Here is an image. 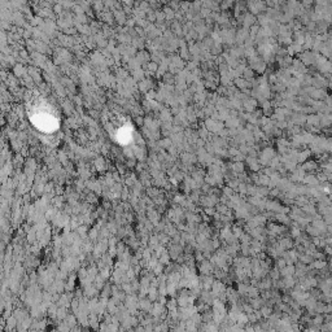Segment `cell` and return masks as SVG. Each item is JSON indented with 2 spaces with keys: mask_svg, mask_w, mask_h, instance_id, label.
Returning <instances> with one entry per match:
<instances>
[{
  "mask_svg": "<svg viewBox=\"0 0 332 332\" xmlns=\"http://www.w3.org/2000/svg\"><path fill=\"white\" fill-rule=\"evenodd\" d=\"M301 60H302V63H304L305 65H311V64L315 63L317 55H314L313 52H310V51H306L305 53H302Z\"/></svg>",
  "mask_w": 332,
  "mask_h": 332,
  "instance_id": "6da1fadb",
  "label": "cell"
},
{
  "mask_svg": "<svg viewBox=\"0 0 332 332\" xmlns=\"http://www.w3.org/2000/svg\"><path fill=\"white\" fill-rule=\"evenodd\" d=\"M326 266H327V262L324 259H317L311 264V267H314L315 270H326Z\"/></svg>",
  "mask_w": 332,
  "mask_h": 332,
  "instance_id": "7a4b0ae2",
  "label": "cell"
},
{
  "mask_svg": "<svg viewBox=\"0 0 332 332\" xmlns=\"http://www.w3.org/2000/svg\"><path fill=\"white\" fill-rule=\"evenodd\" d=\"M304 182L306 183V184H309V186H318V183H319L318 178L314 177V175H306L304 178Z\"/></svg>",
  "mask_w": 332,
  "mask_h": 332,
  "instance_id": "3957f363",
  "label": "cell"
},
{
  "mask_svg": "<svg viewBox=\"0 0 332 332\" xmlns=\"http://www.w3.org/2000/svg\"><path fill=\"white\" fill-rule=\"evenodd\" d=\"M302 169L305 171H314L317 169V162L315 161H308V162H305V165L302 166Z\"/></svg>",
  "mask_w": 332,
  "mask_h": 332,
  "instance_id": "277c9868",
  "label": "cell"
},
{
  "mask_svg": "<svg viewBox=\"0 0 332 332\" xmlns=\"http://www.w3.org/2000/svg\"><path fill=\"white\" fill-rule=\"evenodd\" d=\"M308 234L311 235V236H319V235L322 234L315 226H311V227H308Z\"/></svg>",
  "mask_w": 332,
  "mask_h": 332,
  "instance_id": "5b68a950",
  "label": "cell"
},
{
  "mask_svg": "<svg viewBox=\"0 0 332 332\" xmlns=\"http://www.w3.org/2000/svg\"><path fill=\"white\" fill-rule=\"evenodd\" d=\"M324 151L332 153V138H327V139H326V147H324Z\"/></svg>",
  "mask_w": 332,
  "mask_h": 332,
  "instance_id": "8992f818",
  "label": "cell"
},
{
  "mask_svg": "<svg viewBox=\"0 0 332 332\" xmlns=\"http://www.w3.org/2000/svg\"><path fill=\"white\" fill-rule=\"evenodd\" d=\"M304 210L306 213H309V214H315V208H314L313 205H305Z\"/></svg>",
  "mask_w": 332,
  "mask_h": 332,
  "instance_id": "52a82bcc",
  "label": "cell"
},
{
  "mask_svg": "<svg viewBox=\"0 0 332 332\" xmlns=\"http://www.w3.org/2000/svg\"><path fill=\"white\" fill-rule=\"evenodd\" d=\"M314 323H317V324H320V323H323V317H317L315 319H314Z\"/></svg>",
  "mask_w": 332,
  "mask_h": 332,
  "instance_id": "ba28073f",
  "label": "cell"
}]
</instances>
